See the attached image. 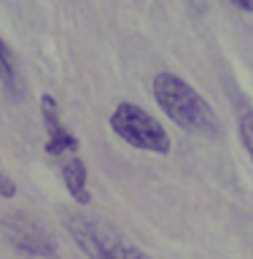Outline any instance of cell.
Listing matches in <instances>:
<instances>
[{
    "label": "cell",
    "instance_id": "cell-8",
    "mask_svg": "<svg viewBox=\"0 0 253 259\" xmlns=\"http://www.w3.org/2000/svg\"><path fill=\"white\" fill-rule=\"evenodd\" d=\"M240 141H242V146H245V151L250 157V165H253V108L240 116Z\"/></svg>",
    "mask_w": 253,
    "mask_h": 259
},
{
    "label": "cell",
    "instance_id": "cell-9",
    "mask_svg": "<svg viewBox=\"0 0 253 259\" xmlns=\"http://www.w3.org/2000/svg\"><path fill=\"white\" fill-rule=\"evenodd\" d=\"M16 194V184H14V178L11 176H6L3 170H0V197L3 200H11Z\"/></svg>",
    "mask_w": 253,
    "mask_h": 259
},
{
    "label": "cell",
    "instance_id": "cell-1",
    "mask_svg": "<svg viewBox=\"0 0 253 259\" xmlns=\"http://www.w3.org/2000/svg\"><path fill=\"white\" fill-rule=\"evenodd\" d=\"M154 100L159 103V108L175 121L178 127L189 130L197 135H221V119L216 116V111L210 108V103L194 89L189 81L170 70H162L154 76Z\"/></svg>",
    "mask_w": 253,
    "mask_h": 259
},
{
    "label": "cell",
    "instance_id": "cell-2",
    "mask_svg": "<svg viewBox=\"0 0 253 259\" xmlns=\"http://www.w3.org/2000/svg\"><path fill=\"white\" fill-rule=\"evenodd\" d=\"M65 227L89 259H151L119 230L84 213H65Z\"/></svg>",
    "mask_w": 253,
    "mask_h": 259
},
{
    "label": "cell",
    "instance_id": "cell-4",
    "mask_svg": "<svg viewBox=\"0 0 253 259\" xmlns=\"http://www.w3.org/2000/svg\"><path fill=\"white\" fill-rule=\"evenodd\" d=\"M0 230H3V235L14 248H19L30 256H54L57 254V240L52 238V232H46L30 216H22V213L0 216Z\"/></svg>",
    "mask_w": 253,
    "mask_h": 259
},
{
    "label": "cell",
    "instance_id": "cell-6",
    "mask_svg": "<svg viewBox=\"0 0 253 259\" xmlns=\"http://www.w3.org/2000/svg\"><path fill=\"white\" fill-rule=\"evenodd\" d=\"M62 181H65V189L70 192V197L81 202V205H86L89 200H92V194H89V181H86V165L81 157H73L62 165Z\"/></svg>",
    "mask_w": 253,
    "mask_h": 259
},
{
    "label": "cell",
    "instance_id": "cell-5",
    "mask_svg": "<svg viewBox=\"0 0 253 259\" xmlns=\"http://www.w3.org/2000/svg\"><path fill=\"white\" fill-rule=\"evenodd\" d=\"M40 119H43V130H46V143L43 149L48 157H62V154H76L81 149L78 138L65 127V121L60 116V105L52 95H40Z\"/></svg>",
    "mask_w": 253,
    "mask_h": 259
},
{
    "label": "cell",
    "instance_id": "cell-10",
    "mask_svg": "<svg viewBox=\"0 0 253 259\" xmlns=\"http://www.w3.org/2000/svg\"><path fill=\"white\" fill-rule=\"evenodd\" d=\"M229 3L234 8H240V11H245V14H253V0H229Z\"/></svg>",
    "mask_w": 253,
    "mask_h": 259
},
{
    "label": "cell",
    "instance_id": "cell-3",
    "mask_svg": "<svg viewBox=\"0 0 253 259\" xmlns=\"http://www.w3.org/2000/svg\"><path fill=\"white\" fill-rule=\"evenodd\" d=\"M111 130L132 149L157 154V157H167L173 149V141H170L165 124L137 103H119L111 113Z\"/></svg>",
    "mask_w": 253,
    "mask_h": 259
},
{
    "label": "cell",
    "instance_id": "cell-7",
    "mask_svg": "<svg viewBox=\"0 0 253 259\" xmlns=\"http://www.w3.org/2000/svg\"><path fill=\"white\" fill-rule=\"evenodd\" d=\"M0 84H3L8 92L16 89V68H14V57L11 49L6 46V40L0 38Z\"/></svg>",
    "mask_w": 253,
    "mask_h": 259
}]
</instances>
